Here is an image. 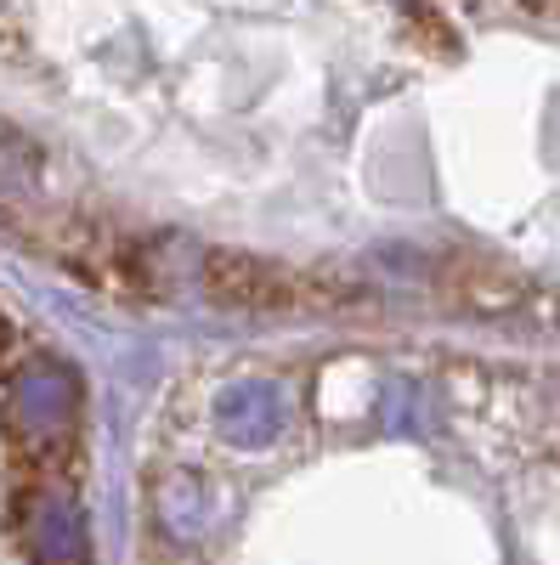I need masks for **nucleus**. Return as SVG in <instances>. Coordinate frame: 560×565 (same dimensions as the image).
Returning <instances> with one entry per match:
<instances>
[{
	"label": "nucleus",
	"instance_id": "f257e3e1",
	"mask_svg": "<svg viewBox=\"0 0 560 565\" xmlns=\"http://www.w3.org/2000/svg\"><path fill=\"white\" fill-rule=\"evenodd\" d=\"M210 277V295L226 300V306H244V311H300V306H329L340 295H329L317 277L306 271H289V266H277V260H255V255H210L204 266Z\"/></svg>",
	"mask_w": 560,
	"mask_h": 565
}]
</instances>
